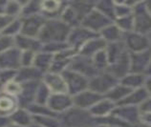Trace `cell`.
<instances>
[{"instance_id":"cell-11","label":"cell","mask_w":151,"mask_h":127,"mask_svg":"<svg viewBox=\"0 0 151 127\" xmlns=\"http://www.w3.org/2000/svg\"><path fill=\"white\" fill-rule=\"evenodd\" d=\"M131 91L132 90L127 88L124 85H122L121 82H119L116 86L113 87V88L105 95L104 98H108L111 101H113L116 105H118L119 103L124 100V98L128 96Z\"/></svg>"},{"instance_id":"cell-15","label":"cell","mask_w":151,"mask_h":127,"mask_svg":"<svg viewBox=\"0 0 151 127\" xmlns=\"http://www.w3.org/2000/svg\"><path fill=\"white\" fill-rule=\"evenodd\" d=\"M141 112H150L151 113V97L147 98L146 100L139 106Z\"/></svg>"},{"instance_id":"cell-1","label":"cell","mask_w":151,"mask_h":127,"mask_svg":"<svg viewBox=\"0 0 151 127\" xmlns=\"http://www.w3.org/2000/svg\"><path fill=\"white\" fill-rule=\"evenodd\" d=\"M134 32L145 34L151 33V14L145 7V3L135 4L132 10Z\"/></svg>"},{"instance_id":"cell-12","label":"cell","mask_w":151,"mask_h":127,"mask_svg":"<svg viewBox=\"0 0 151 127\" xmlns=\"http://www.w3.org/2000/svg\"><path fill=\"white\" fill-rule=\"evenodd\" d=\"M145 78L146 77L144 74L129 73L124 77H122L120 82L122 85L127 87V88H129L131 90H135L144 87Z\"/></svg>"},{"instance_id":"cell-16","label":"cell","mask_w":151,"mask_h":127,"mask_svg":"<svg viewBox=\"0 0 151 127\" xmlns=\"http://www.w3.org/2000/svg\"><path fill=\"white\" fill-rule=\"evenodd\" d=\"M12 108V102L9 98H1L0 100V111H8Z\"/></svg>"},{"instance_id":"cell-6","label":"cell","mask_w":151,"mask_h":127,"mask_svg":"<svg viewBox=\"0 0 151 127\" xmlns=\"http://www.w3.org/2000/svg\"><path fill=\"white\" fill-rule=\"evenodd\" d=\"M151 64V50L130 53V73L144 74Z\"/></svg>"},{"instance_id":"cell-13","label":"cell","mask_w":151,"mask_h":127,"mask_svg":"<svg viewBox=\"0 0 151 127\" xmlns=\"http://www.w3.org/2000/svg\"><path fill=\"white\" fill-rule=\"evenodd\" d=\"M139 123L145 126H151V113L150 112H141L139 116Z\"/></svg>"},{"instance_id":"cell-17","label":"cell","mask_w":151,"mask_h":127,"mask_svg":"<svg viewBox=\"0 0 151 127\" xmlns=\"http://www.w3.org/2000/svg\"><path fill=\"white\" fill-rule=\"evenodd\" d=\"M144 88L146 90V92L148 93L149 97H151V76L145 78V81Z\"/></svg>"},{"instance_id":"cell-10","label":"cell","mask_w":151,"mask_h":127,"mask_svg":"<svg viewBox=\"0 0 151 127\" xmlns=\"http://www.w3.org/2000/svg\"><path fill=\"white\" fill-rule=\"evenodd\" d=\"M100 37L107 44H109V43L120 42L124 37V33L119 29L115 23H112L101 32Z\"/></svg>"},{"instance_id":"cell-8","label":"cell","mask_w":151,"mask_h":127,"mask_svg":"<svg viewBox=\"0 0 151 127\" xmlns=\"http://www.w3.org/2000/svg\"><path fill=\"white\" fill-rule=\"evenodd\" d=\"M103 97L101 95H99L94 91L87 89L83 92H81L77 95L76 97V104H77L79 108L83 109H90L93 107L98 101H100Z\"/></svg>"},{"instance_id":"cell-2","label":"cell","mask_w":151,"mask_h":127,"mask_svg":"<svg viewBox=\"0 0 151 127\" xmlns=\"http://www.w3.org/2000/svg\"><path fill=\"white\" fill-rule=\"evenodd\" d=\"M119 83V79L116 78L108 71L94 76L89 81L88 88L99 95L104 97L109 91Z\"/></svg>"},{"instance_id":"cell-14","label":"cell","mask_w":151,"mask_h":127,"mask_svg":"<svg viewBox=\"0 0 151 127\" xmlns=\"http://www.w3.org/2000/svg\"><path fill=\"white\" fill-rule=\"evenodd\" d=\"M43 9H45L48 11H53L57 10L59 6V2H54V1H49V2H43L42 3Z\"/></svg>"},{"instance_id":"cell-18","label":"cell","mask_w":151,"mask_h":127,"mask_svg":"<svg viewBox=\"0 0 151 127\" xmlns=\"http://www.w3.org/2000/svg\"><path fill=\"white\" fill-rule=\"evenodd\" d=\"M8 90H9L11 93H18L19 86L17 84V83H10L9 87H8Z\"/></svg>"},{"instance_id":"cell-9","label":"cell","mask_w":151,"mask_h":127,"mask_svg":"<svg viewBox=\"0 0 151 127\" xmlns=\"http://www.w3.org/2000/svg\"><path fill=\"white\" fill-rule=\"evenodd\" d=\"M147 98H149L148 93L146 92V90L144 87H142V88L131 91L128 96L119 103L118 105H130L139 107Z\"/></svg>"},{"instance_id":"cell-20","label":"cell","mask_w":151,"mask_h":127,"mask_svg":"<svg viewBox=\"0 0 151 127\" xmlns=\"http://www.w3.org/2000/svg\"><path fill=\"white\" fill-rule=\"evenodd\" d=\"M96 127H108V126H105V125H102V124H101V125H98V126H96Z\"/></svg>"},{"instance_id":"cell-4","label":"cell","mask_w":151,"mask_h":127,"mask_svg":"<svg viewBox=\"0 0 151 127\" xmlns=\"http://www.w3.org/2000/svg\"><path fill=\"white\" fill-rule=\"evenodd\" d=\"M112 23L113 21L111 19H109L96 9H94L84 17L83 25H84V28L88 29L89 31L94 32L96 34H100L104 28L112 24Z\"/></svg>"},{"instance_id":"cell-7","label":"cell","mask_w":151,"mask_h":127,"mask_svg":"<svg viewBox=\"0 0 151 127\" xmlns=\"http://www.w3.org/2000/svg\"><path fill=\"white\" fill-rule=\"evenodd\" d=\"M116 106L117 105L113 101L103 97L100 101H98L93 107H91L89 109V113L92 117L97 118H105L112 114Z\"/></svg>"},{"instance_id":"cell-5","label":"cell","mask_w":151,"mask_h":127,"mask_svg":"<svg viewBox=\"0 0 151 127\" xmlns=\"http://www.w3.org/2000/svg\"><path fill=\"white\" fill-rule=\"evenodd\" d=\"M112 115L127 125H136L139 123L140 109L137 106L117 105L112 112Z\"/></svg>"},{"instance_id":"cell-19","label":"cell","mask_w":151,"mask_h":127,"mask_svg":"<svg viewBox=\"0 0 151 127\" xmlns=\"http://www.w3.org/2000/svg\"><path fill=\"white\" fill-rule=\"evenodd\" d=\"M145 7H146V9H147V11H149V14H151V2H146Z\"/></svg>"},{"instance_id":"cell-3","label":"cell","mask_w":151,"mask_h":127,"mask_svg":"<svg viewBox=\"0 0 151 127\" xmlns=\"http://www.w3.org/2000/svg\"><path fill=\"white\" fill-rule=\"evenodd\" d=\"M124 34H125V38L122 42L129 53H140L149 49L150 41L146 35L138 34L134 31Z\"/></svg>"}]
</instances>
